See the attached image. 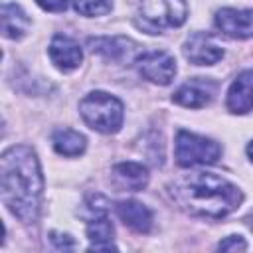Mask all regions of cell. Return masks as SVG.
<instances>
[{
    "instance_id": "6da1fadb",
    "label": "cell",
    "mask_w": 253,
    "mask_h": 253,
    "mask_svg": "<svg viewBox=\"0 0 253 253\" xmlns=\"http://www.w3.org/2000/svg\"><path fill=\"white\" fill-rule=\"evenodd\" d=\"M0 192L2 202L14 217L32 225L40 217L43 178L36 152L26 146H10L0 158Z\"/></svg>"
},
{
    "instance_id": "7a4b0ae2",
    "label": "cell",
    "mask_w": 253,
    "mask_h": 253,
    "mask_svg": "<svg viewBox=\"0 0 253 253\" xmlns=\"http://www.w3.org/2000/svg\"><path fill=\"white\" fill-rule=\"evenodd\" d=\"M172 200L190 215L221 219L233 213L241 202V190L229 180L211 172H194L168 186Z\"/></svg>"
},
{
    "instance_id": "3957f363",
    "label": "cell",
    "mask_w": 253,
    "mask_h": 253,
    "mask_svg": "<svg viewBox=\"0 0 253 253\" xmlns=\"http://www.w3.org/2000/svg\"><path fill=\"white\" fill-rule=\"evenodd\" d=\"M79 115L85 125L103 134H115L123 126V103L105 91H91L79 101Z\"/></svg>"
},
{
    "instance_id": "277c9868",
    "label": "cell",
    "mask_w": 253,
    "mask_h": 253,
    "mask_svg": "<svg viewBox=\"0 0 253 253\" xmlns=\"http://www.w3.org/2000/svg\"><path fill=\"white\" fill-rule=\"evenodd\" d=\"M136 16L142 30L148 34H162L186 22L188 4L186 0H140Z\"/></svg>"
},
{
    "instance_id": "5b68a950",
    "label": "cell",
    "mask_w": 253,
    "mask_h": 253,
    "mask_svg": "<svg viewBox=\"0 0 253 253\" xmlns=\"http://www.w3.org/2000/svg\"><path fill=\"white\" fill-rule=\"evenodd\" d=\"M221 156V146L206 136L196 132L178 130L176 134V162L182 168L213 164Z\"/></svg>"
},
{
    "instance_id": "8992f818",
    "label": "cell",
    "mask_w": 253,
    "mask_h": 253,
    "mask_svg": "<svg viewBox=\"0 0 253 253\" xmlns=\"http://www.w3.org/2000/svg\"><path fill=\"white\" fill-rule=\"evenodd\" d=\"M215 93H217V83L213 79L194 77V79H188L186 83H182L174 91L172 101L186 109H202L213 101Z\"/></svg>"
},
{
    "instance_id": "52a82bcc",
    "label": "cell",
    "mask_w": 253,
    "mask_h": 253,
    "mask_svg": "<svg viewBox=\"0 0 253 253\" xmlns=\"http://www.w3.org/2000/svg\"><path fill=\"white\" fill-rule=\"evenodd\" d=\"M138 73L156 85H170L176 77V61L168 51H148L136 57Z\"/></svg>"
},
{
    "instance_id": "ba28073f",
    "label": "cell",
    "mask_w": 253,
    "mask_h": 253,
    "mask_svg": "<svg viewBox=\"0 0 253 253\" xmlns=\"http://www.w3.org/2000/svg\"><path fill=\"white\" fill-rule=\"evenodd\" d=\"M215 28L233 40H247L253 38V8H221L215 12L213 18Z\"/></svg>"
},
{
    "instance_id": "9c48e42d",
    "label": "cell",
    "mask_w": 253,
    "mask_h": 253,
    "mask_svg": "<svg viewBox=\"0 0 253 253\" xmlns=\"http://www.w3.org/2000/svg\"><path fill=\"white\" fill-rule=\"evenodd\" d=\"M184 57L194 65H213L223 57L221 45L206 32H194L184 42Z\"/></svg>"
},
{
    "instance_id": "30bf717a",
    "label": "cell",
    "mask_w": 253,
    "mask_h": 253,
    "mask_svg": "<svg viewBox=\"0 0 253 253\" xmlns=\"http://www.w3.org/2000/svg\"><path fill=\"white\" fill-rule=\"evenodd\" d=\"M136 47H138V43L132 42L130 38H125V36L91 38L89 40V49L93 53H99L107 61H115V63L130 61L136 55Z\"/></svg>"
},
{
    "instance_id": "8fae6325",
    "label": "cell",
    "mask_w": 253,
    "mask_h": 253,
    "mask_svg": "<svg viewBox=\"0 0 253 253\" xmlns=\"http://www.w3.org/2000/svg\"><path fill=\"white\" fill-rule=\"evenodd\" d=\"M49 57L53 61V65L59 71H73L81 65L83 61V51L79 47V43L69 38V36H53L51 43H49Z\"/></svg>"
},
{
    "instance_id": "7c38bea8",
    "label": "cell",
    "mask_w": 253,
    "mask_h": 253,
    "mask_svg": "<svg viewBox=\"0 0 253 253\" xmlns=\"http://www.w3.org/2000/svg\"><path fill=\"white\" fill-rule=\"evenodd\" d=\"M225 105L233 115H245L253 111V69H245L233 79Z\"/></svg>"
},
{
    "instance_id": "4fadbf2b",
    "label": "cell",
    "mask_w": 253,
    "mask_h": 253,
    "mask_svg": "<svg viewBox=\"0 0 253 253\" xmlns=\"http://www.w3.org/2000/svg\"><path fill=\"white\" fill-rule=\"evenodd\" d=\"M115 211L125 225L136 233H148L152 227V211L136 200H121L115 204Z\"/></svg>"
},
{
    "instance_id": "5bb4252c",
    "label": "cell",
    "mask_w": 253,
    "mask_h": 253,
    "mask_svg": "<svg viewBox=\"0 0 253 253\" xmlns=\"http://www.w3.org/2000/svg\"><path fill=\"white\" fill-rule=\"evenodd\" d=\"M113 184L119 190L140 192L148 186V170L138 162H121L113 166Z\"/></svg>"
},
{
    "instance_id": "9a60e30c",
    "label": "cell",
    "mask_w": 253,
    "mask_h": 253,
    "mask_svg": "<svg viewBox=\"0 0 253 253\" xmlns=\"http://www.w3.org/2000/svg\"><path fill=\"white\" fill-rule=\"evenodd\" d=\"M113 223L105 215V211L95 213V217L87 223V237L91 241V251H117V245L113 243Z\"/></svg>"
},
{
    "instance_id": "2e32d148",
    "label": "cell",
    "mask_w": 253,
    "mask_h": 253,
    "mask_svg": "<svg viewBox=\"0 0 253 253\" xmlns=\"http://www.w3.org/2000/svg\"><path fill=\"white\" fill-rule=\"evenodd\" d=\"M30 18L18 4L2 6V36L8 40H22L30 30Z\"/></svg>"
},
{
    "instance_id": "e0dca14e",
    "label": "cell",
    "mask_w": 253,
    "mask_h": 253,
    "mask_svg": "<svg viewBox=\"0 0 253 253\" xmlns=\"http://www.w3.org/2000/svg\"><path fill=\"white\" fill-rule=\"evenodd\" d=\"M51 142H53L55 152L61 154V156H79L87 148V138L81 132L71 130V128L55 130L53 136H51Z\"/></svg>"
},
{
    "instance_id": "ac0fdd59",
    "label": "cell",
    "mask_w": 253,
    "mask_h": 253,
    "mask_svg": "<svg viewBox=\"0 0 253 253\" xmlns=\"http://www.w3.org/2000/svg\"><path fill=\"white\" fill-rule=\"evenodd\" d=\"M73 8L87 18L105 16L113 8V0H73Z\"/></svg>"
},
{
    "instance_id": "d6986e66",
    "label": "cell",
    "mask_w": 253,
    "mask_h": 253,
    "mask_svg": "<svg viewBox=\"0 0 253 253\" xmlns=\"http://www.w3.org/2000/svg\"><path fill=\"white\" fill-rule=\"evenodd\" d=\"M217 249L219 251H245L247 243L241 235H227L225 239H221L217 243Z\"/></svg>"
},
{
    "instance_id": "ffe728a7",
    "label": "cell",
    "mask_w": 253,
    "mask_h": 253,
    "mask_svg": "<svg viewBox=\"0 0 253 253\" xmlns=\"http://www.w3.org/2000/svg\"><path fill=\"white\" fill-rule=\"evenodd\" d=\"M51 241H53V245H55L57 249H73V247H75L71 235H67V233H57V231H53V233H51Z\"/></svg>"
},
{
    "instance_id": "44dd1931",
    "label": "cell",
    "mask_w": 253,
    "mask_h": 253,
    "mask_svg": "<svg viewBox=\"0 0 253 253\" xmlns=\"http://www.w3.org/2000/svg\"><path fill=\"white\" fill-rule=\"evenodd\" d=\"M47 12H61L67 8V0H36Z\"/></svg>"
},
{
    "instance_id": "7402d4cb",
    "label": "cell",
    "mask_w": 253,
    "mask_h": 253,
    "mask_svg": "<svg viewBox=\"0 0 253 253\" xmlns=\"http://www.w3.org/2000/svg\"><path fill=\"white\" fill-rule=\"evenodd\" d=\"M247 156H249V160L253 162V140L247 144Z\"/></svg>"
},
{
    "instance_id": "603a6c76",
    "label": "cell",
    "mask_w": 253,
    "mask_h": 253,
    "mask_svg": "<svg viewBox=\"0 0 253 253\" xmlns=\"http://www.w3.org/2000/svg\"><path fill=\"white\" fill-rule=\"evenodd\" d=\"M247 221H249V227H251V231H253V211L247 215Z\"/></svg>"
}]
</instances>
